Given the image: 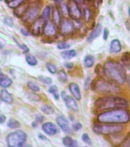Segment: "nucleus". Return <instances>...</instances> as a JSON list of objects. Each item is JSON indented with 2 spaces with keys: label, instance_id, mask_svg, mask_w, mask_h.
<instances>
[{
  "label": "nucleus",
  "instance_id": "nucleus-1",
  "mask_svg": "<svg viewBox=\"0 0 130 147\" xmlns=\"http://www.w3.org/2000/svg\"><path fill=\"white\" fill-rule=\"evenodd\" d=\"M103 74L106 78L114 81L120 86L124 85L126 82L127 74L124 65L113 60L106 61L103 64Z\"/></svg>",
  "mask_w": 130,
  "mask_h": 147
},
{
  "label": "nucleus",
  "instance_id": "nucleus-2",
  "mask_svg": "<svg viewBox=\"0 0 130 147\" xmlns=\"http://www.w3.org/2000/svg\"><path fill=\"white\" fill-rule=\"evenodd\" d=\"M100 123L126 124L130 121V112L127 108H117L100 112L96 117Z\"/></svg>",
  "mask_w": 130,
  "mask_h": 147
},
{
  "label": "nucleus",
  "instance_id": "nucleus-3",
  "mask_svg": "<svg viewBox=\"0 0 130 147\" xmlns=\"http://www.w3.org/2000/svg\"><path fill=\"white\" fill-rule=\"evenodd\" d=\"M129 106V104L126 99L117 96V94H106L98 97L94 103L95 109L99 113L117 108H128Z\"/></svg>",
  "mask_w": 130,
  "mask_h": 147
},
{
  "label": "nucleus",
  "instance_id": "nucleus-4",
  "mask_svg": "<svg viewBox=\"0 0 130 147\" xmlns=\"http://www.w3.org/2000/svg\"><path fill=\"white\" fill-rule=\"evenodd\" d=\"M120 85L107 78H99L92 81L91 89L96 93L104 94H119L122 90Z\"/></svg>",
  "mask_w": 130,
  "mask_h": 147
},
{
  "label": "nucleus",
  "instance_id": "nucleus-5",
  "mask_svg": "<svg viewBox=\"0 0 130 147\" xmlns=\"http://www.w3.org/2000/svg\"><path fill=\"white\" fill-rule=\"evenodd\" d=\"M124 126L122 124L95 123L93 126V131L96 134L102 136H111L123 132Z\"/></svg>",
  "mask_w": 130,
  "mask_h": 147
},
{
  "label": "nucleus",
  "instance_id": "nucleus-6",
  "mask_svg": "<svg viewBox=\"0 0 130 147\" xmlns=\"http://www.w3.org/2000/svg\"><path fill=\"white\" fill-rule=\"evenodd\" d=\"M27 140L26 133L22 130H16L7 136L6 141L10 147H20L24 146Z\"/></svg>",
  "mask_w": 130,
  "mask_h": 147
},
{
  "label": "nucleus",
  "instance_id": "nucleus-7",
  "mask_svg": "<svg viewBox=\"0 0 130 147\" xmlns=\"http://www.w3.org/2000/svg\"><path fill=\"white\" fill-rule=\"evenodd\" d=\"M39 11H40V8L38 5V4H30L27 10L23 14V16L21 17L25 22L32 23L34 22L36 20L38 16Z\"/></svg>",
  "mask_w": 130,
  "mask_h": 147
},
{
  "label": "nucleus",
  "instance_id": "nucleus-8",
  "mask_svg": "<svg viewBox=\"0 0 130 147\" xmlns=\"http://www.w3.org/2000/svg\"><path fill=\"white\" fill-rule=\"evenodd\" d=\"M61 96L63 100L64 101L66 107L69 110L73 112H77L79 110V107L77 103V100L73 96L68 95L65 91H62L61 93Z\"/></svg>",
  "mask_w": 130,
  "mask_h": 147
},
{
  "label": "nucleus",
  "instance_id": "nucleus-9",
  "mask_svg": "<svg viewBox=\"0 0 130 147\" xmlns=\"http://www.w3.org/2000/svg\"><path fill=\"white\" fill-rule=\"evenodd\" d=\"M60 30L63 35H70L73 34L75 30L74 23L68 18H64L60 25Z\"/></svg>",
  "mask_w": 130,
  "mask_h": 147
},
{
  "label": "nucleus",
  "instance_id": "nucleus-10",
  "mask_svg": "<svg viewBox=\"0 0 130 147\" xmlns=\"http://www.w3.org/2000/svg\"><path fill=\"white\" fill-rule=\"evenodd\" d=\"M56 123L63 133H66L67 135H71L73 133V129L72 127H71L69 121L65 117L61 116V115L57 116L56 117Z\"/></svg>",
  "mask_w": 130,
  "mask_h": 147
},
{
  "label": "nucleus",
  "instance_id": "nucleus-11",
  "mask_svg": "<svg viewBox=\"0 0 130 147\" xmlns=\"http://www.w3.org/2000/svg\"><path fill=\"white\" fill-rule=\"evenodd\" d=\"M46 21L42 18V16L39 17L34 21V22L32 23V28H31V31H32V34L35 36H38L43 32L44 27L45 25Z\"/></svg>",
  "mask_w": 130,
  "mask_h": 147
},
{
  "label": "nucleus",
  "instance_id": "nucleus-12",
  "mask_svg": "<svg viewBox=\"0 0 130 147\" xmlns=\"http://www.w3.org/2000/svg\"><path fill=\"white\" fill-rule=\"evenodd\" d=\"M68 5L70 7V17L76 21H80L83 17V13L77 3L71 0Z\"/></svg>",
  "mask_w": 130,
  "mask_h": 147
},
{
  "label": "nucleus",
  "instance_id": "nucleus-13",
  "mask_svg": "<svg viewBox=\"0 0 130 147\" xmlns=\"http://www.w3.org/2000/svg\"><path fill=\"white\" fill-rule=\"evenodd\" d=\"M43 34L48 38H54L57 35V26L52 21L46 22L45 25L44 27Z\"/></svg>",
  "mask_w": 130,
  "mask_h": 147
},
{
  "label": "nucleus",
  "instance_id": "nucleus-14",
  "mask_svg": "<svg viewBox=\"0 0 130 147\" xmlns=\"http://www.w3.org/2000/svg\"><path fill=\"white\" fill-rule=\"evenodd\" d=\"M41 129L48 136H55L58 133V127L52 122H46L41 126Z\"/></svg>",
  "mask_w": 130,
  "mask_h": 147
},
{
  "label": "nucleus",
  "instance_id": "nucleus-15",
  "mask_svg": "<svg viewBox=\"0 0 130 147\" xmlns=\"http://www.w3.org/2000/svg\"><path fill=\"white\" fill-rule=\"evenodd\" d=\"M102 32H103V27H102V25L99 23L95 26L93 31L90 32V34L88 35V37L87 38V41L88 42H92L100 35Z\"/></svg>",
  "mask_w": 130,
  "mask_h": 147
},
{
  "label": "nucleus",
  "instance_id": "nucleus-16",
  "mask_svg": "<svg viewBox=\"0 0 130 147\" xmlns=\"http://www.w3.org/2000/svg\"><path fill=\"white\" fill-rule=\"evenodd\" d=\"M69 90L71 92V94H72V96L77 100H80L82 98V95L80 93V87L76 83L72 82L69 84L68 86Z\"/></svg>",
  "mask_w": 130,
  "mask_h": 147
},
{
  "label": "nucleus",
  "instance_id": "nucleus-17",
  "mask_svg": "<svg viewBox=\"0 0 130 147\" xmlns=\"http://www.w3.org/2000/svg\"><path fill=\"white\" fill-rule=\"evenodd\" d=\"M122 45L119 39H113L110 42V51L112 54H117L122 51Z\"/></svg>",
  "mask_w": 130,
  "mask_h": 147
},
{
  "label": "nucleus",
  "instance_id": "nucleus-18",
  "mask_svg": "<svg viewBox=\"0 0 130 147\" xmlns=\"http://www.w3.org/2000/svg\"><path fill=\"white\" fill-rule=\"evenodd\" d=\"M52 22L55 24L57 27H60V25L61 24L62 18H61V13L58 8H55L52 11Z\"/></svg>",
  "mask_w": 130,
  "mask_h": 147
},
{
  "label": "nucleus",
  "instance_id": "nucleus-19",
  "mask_svg": "<svg viewBox=\"0 0 130 147\" xmlns=\"http://www.w3.org/2000/svg\"><path fill=\"white\" fill-rule=\"evenodd\" d=\"M12 84V80L8 76L2 74V70L0 69V86L3 88H7L10 87Z\"/></svg>",
  "mask_w": 130,
  "mask_h": 147
},
{
  "label": "nucleus",
  "instance_id": "nucleus-20",
  "mask_svg": "<svg viewBox=\"0 0 130 147\" xmlns=\"http://www.w3.org/2000/svg\"><path fill=\"white\" fill-rule=\"evenodd\" d=\"M30 3L29 2H26L25 1V2H23L22 4L20 5L19 6L17 7L15 10V15L17 17H22L23 16V14L25 13V11L27 10V9L29 6Z\"/></svg>",
  "mask_w": 130,
  "mask_h": 147
},
{
  "label": "nucleus",
  "instance_id": "nucleus-21",
  "mask_svg": "<svg viewBox=\"0 0 130 147\" xmlns=\"http://www.w3.org/2000/svg\"><path fill=\"white\" fill-rule=\"evenodd\" d=\"M62 142L64 146L67 147H75L77 146V140H73V138L69 136H66L62 139Z\"/></svg>",
  "mask_w": 130,
  "mask_h": 147
},
{
  "label": "nucleus",
  "instance_id": "nucleus-22",
  "mask_svg": "<svg viewBox=\"0 0 130 147\" xmlns=\"http://www.w3.org/2000/svg\"><path fill=\"white\" fill-rule=\"evenodd\" d=\"M77 51L74 49H69V50H64L61 54V56L64 60H71L76 57Z\"/></svg>",
  "mask_w": 130,
  "mask_h": 147
},
{
  "label": "nucleus",
  "instance_id": "nucleus-23",
  "mask_svg": "<svg viewBox=\"0 0 130 147\" xmlns=\"http://www.w3.org/2000/svg\"><path fill=\"white\" fill-rule=\"evenodd\" d=\"M0 96H1V99L2 100L4 101L5 103H9V104H11L13 102V98H12V96L11 94H9V92L7 91L6 90L3 89L1 90V93H0Z\"/></svg>",
  "mask_w": 130,
  "mask_h": 147
},
{
  "label": "nucleus",
  "instance_id": "nucleus-24",
  "mask_svg": "<svg viewBox=\"0 0 130 147\" xmlns=\"http://www.w3.org/2000/svg\"><path fill=\"white\" fill-rule=\"evenodd\" d=\"M60 9H61V13L64 18H68L70 17V7L69 5L66 2H62L60 4Z\"/></svg>",
  "mask_w": 130,
  "mask_h": 147
},
{
  "label": "nucleus",
  "instance_id": "nucleus-25",
  "mask_svg": "<svg viewBox=\"0 0 130 147\" xmlns=\"http://www.w3.org/2000/svg\"><path fill=\"white\" fill-rule=\"evenodd\" d=\"M94 61H95V58L93 55H88L85 56L84 58V64L85 67H87V68H90L94 66Z\"/></svg>",
  "mask_w": 130,
  "mask_h": 147
},
{
  "label": "nucleus",
  "instance_id": "nucleus-26",
  "mask_svg": "<svg viewBox=\"0 0 130 147\" xmlns=\"http://www.w3.org/2000/svg\"><path fill=\"white\" fill-rule=\"evenodd\" d=\"M41 110L47 115H51L55 113V109L53 108L52 106L48 105V104H44L41 107Z\"/></svg>",
  "mask_w": 130,
  "mask_h": 147
},
{
  "label": "nucleus",
  "instance_id": "nucleus-27",
  "mask_svg": "<svg viewBox=\"0 0 130 147\" xmlns=\"http://www.w3.org/2000/svg\"><path fill=\"white\" fill-rule=\"evenodd\" d=\"M92 11L91 9H90L89 7H86L84 9V12H83V17L84 18V20L86 22H90L92 18Z\"/></svg>",
  "mask_w": 130,
  "mask_h": 147
},
{
  "label": "nucleus",
  "instance_id": "nucleus-28",
  "mask_svg": "<svg viewBox=\"0 0 130 147\" xmlns=\"http://www.w3.org/2000/svg\"><path fill=\"white\" fill-rule=\"evenodd\" d=\"M51 13V7L50 5H47V6H45V8L43 9L42 13H41V16H42V18H43L46 22H48V21H49V18H50Z\"/></svg>",
  "mask_w": 130,
  "mask_h": 147
},
{
  "label": "nucleus",
  "instance_id": "nucleus-29",
  "mask_svg": "<svg viewBox=\"0 0 130 147\" xmlns=\"http://www.w3.org/2000/svg\"><path fill=\"white\" fill-rule=\"evenodd\" d=\"M67 74L64 70H60L57 72V79L59 80L60 82L65 83L67 81Z\"/></svg>",
  "mask_w": 130,
  "mask_h": 147
},
{
  "label": "nucleus",
  "instance_id": "nucleus-30",
  "mask_svg": "<svg viewBox=\"0 0 130 147\" xmlns=\"http://www.w3.org/2000/svg\"><path fill=\"white\" fill-rule=\"evenodd\" d=\"M25 60H26V62L29 64L30 66H35L38 64V60L36 59V57L32 55H26Z\"/></svg>",
  "mask_w": 130,
  "mask_h": 147
},
{
  "label": "nucleus",
  "instance_id": "nucleus-31",
  "mask_svg": "<svg viewBox=\"0 0 130 147\" xmlns=\"http://www.w3.org/2000/svg\"><path fill=\"white\" fill-rule=\"evenodd\" d=\"M46 68L51 74H55L57 72V67L55 64H53L51 62H48L46 63Z\"/></svg>",
  "mask_w": 130,
  "mask_h": 147
},
{
  "label": "nucleus",
  "instance_id": "nucleus-32",
  "mask_svg": "<svg viewBox=\"0 0 130 147\" xmlns=\"http://www.w3.org/2000/svg\"><path fill=\"white\" fill-rule=\"evenodd\" d=\"M26 0H10L8 2L9 7L11 8V9H16L17 7H18L20 5H22L23 2H25Z\"/></svg>",
  "mask_w": 130,
  "mask_h": 147
},
{
  "label": "nucleus",
  "instance_id": "nucleus-33",
  "mask_svg": "<svg viewBox=\"0 0 130 147\" xmlns=\"http://www.w3.org/2000/svg\"><path fill=\"white\" fill-rule=\"evenodd\" d=\"M27 87L29 88L33 92H39L40 91V87L36 83L34 82V81H28L27 82Z\"/></svg>",
  "mask_w": 130,
  "mask_h": 147
},
{
  "label": "nucleus",
  "instance_id": "nucleus-34",
  "mask_svg": "<svg viewBox=\"0 0 130 147\" xmlns=\"http://www.w3.org/2000/svg\"><path fill=\"white\" fill-rule=\"evenodd\" d=\"M7 126L11 129H18L20 127V123H19L18 120H16V119L11 118V119H9V122H8Z\"/></svg>",
  "mask_w": 130,
  "mask_h": 147
},
{
  "label": "nucleus",
  "instance_id": "nucleus-35",
  "mask_svg": "<svg viewBox=\"0 0 130 147\" xmlns=\"http://www.w3.org/2000/svg\"><path fill=\"white\" fill-rule=\"evenodd\" d=\"M121 61L122 64L125 65H129L130 62V53L129 52H125L121 57Z\"/></svg>",
  "mask_w": 130,
  "mask_h": 147
},
{
  "label": "nucleus",
  "instance_id": "nucleus-36",
  "mask_svg": "<svg viewBox=\"0 0 130 147\" xmlns=\"http://www.w3.org/2000/svg\"><path fill=\"white\" fill-rule=\"evenodd\" d=\"M28 97L29 100L32 101H35V102H38V101L41 100V96H39L38 94H36V92H31V93H28Z\"/></svg>",
  "mask_w": 130,
  "mask_h": 147
},
{
  "label": "nucleus",
  "instance_id": "nucleus-37",
  "mask_svg": "<svg viewBox=\"0 0 130 147\" xmlns=\"http://www.w3.org/2000/svg\"><path fill=\"white\" fill-rule=\"evenodd\" d=\"M81 139H82V141L84 142L85 144L88 145V146H91L92 145L91 139L90 137V136L88 133H83L82 136H81Z\"/></svg>",
  "mask_w": 130,
  "mask_h": 147
},
{
  "label": "nucleus",
  "instance_id": "nucleus-38",
  "mask_svg": "<svg viewBox=\"0 0 130 147\" xmlns=\"http://www.w3.org/2000/svg\"><path fill=\"white\" fill-rule=\"evenodd\" d=\"M57 48L58 50H65V49H68L71 48V45L67 43L65 41H61L57 45Z\"/></svg>",
  "mask_w": 130,
  "mask_h": 147
},
{
  "label": "nucleus",
  "instance_id": "nucleus-39",
  "mask_svg": "<svg viewBox=\"0 0 130 147\" xmlns=\"http://www.w3.org/2000/svg\"><path fill=\"white\" fill-rule=\"evenodd\" d=\"M38 79L41 80V82L44 83V84H45L50 85L51 84V83H52V79L49 77H44V76H39Z\"/></svg>",
  "mask_w": 130,
  "mask_h": 147
},
{
  "label": "nucleus",
  "instance_id": "nucleus-40",
  "mask_svg": "<svg viewBox=\"0 0 130 147\" xmlns=\"http://www.w3.org/2000/svg\"><path fill=\"white\" fill-rule=\"evenodd\" d=\"M13 40L15 41V43L17 44V45H18V47H19V48H21V49H22V51H23V53H28V51H29V48H28L27 46L25 45H21L20 43H18V41H17V40H16L15 38H13Z\"/></svg>",
  "mask_w": 130,
  "mask_h": 147
},
{
  "label": "nucleus",
  "instance_id": "nucleus-41",
  "mask_svg": "<svg viewBox=\"0 0 130 147\" xmlns=\"http://www.w3.org/2000/svg\"><path fill=\"white\" fill-rule=\"evenodd\" d=\"M83 128V125L80 122H77V123H74L72 125V129H73V131L75 132H78V131L81 130Z\"/></svg>",
  "mask_w": 130,
  "mask_h": 147
},
{
  "label": "nucleus",
  "instance_id": "nucleus-42",
  "mask_svg": "<svg viewBox=\"0 0 130 147\" xmlns=\"http://www.w3.org/2000/svg\"><path fill=\"white\" fill-rule=\"evenodd\" d=\"M92 84V80H91V77L88 76L86 80L84 81V89L85 90H88L90 87H91Z\"/></svg>",
  "mask_w": 130,
  "mask_h": 147
},
{
  "label": "nucleus",
  "instance_id": "nucleus-43",
  "mask_svg": "<svg viewBox=\"0 0 130 147\" xmlns=\"http://www.w3.org/2000/svg\"><path fill=\"white\" fill-rule=\"evenodd\" d=\"M4 23L8 26H10V27H13L14 25V22L13 19L11 18V17H5L3 20Z\"/></svg>",
  "mask_w": 130,
  "mask_h": 147
},
{
  "label": "nucleus",
  "instance_id": "nucleus-44",
  "mask_svg": "<svg viewBox=\"0 0 130 147\" xmlns=\"http://www.w3.org/2000/svg\"><path fill=\"white\" fill-rule=\"evenodd\" d=\"M120 146L124 147H130V135H129L125 140H123Z\"/></svg>",
  "mask_w": 130,
  "mask_h": 147
},
{
  "label": "nucleus",
  "instance_id": "nucleus-45",
  "mask_svg": "<svg viewBox=\"0 0 130 147\" xmlns=\"http://www.w3.org/2000/svg\"><path fill=\"white\" fill-rule=\"evenodd\" d=\"M48 92L51 94H57V92H58V87L56 85H51L48 88Z\"/></svg>",
  "mask_w": 130,
  "mask_h": 147
},
{
  "label": "nucleus",
  "instance_id": "nucleus-46",
  "mask_svg": "<svg viewBox=\"0 0 130 147\" xmlns=\"http://www.w3.org/2000/svg\"><path fill=\"white\" fill-rule=\"evenodd\" d=\"M64 67L65 68L68 69V70H71L74 67V64L73 62H70V61H65L64 63Z\"/></svg>",
  "mask_w": 130,
  "mask_h": 147
},
{
  "label": "nucleus",
  "instance_id": "nucleus-47",
  "mask_svg": "<svg viewBox=\"0 0 130 147\" xmlns=\"http://www.w3.org/2000/svg\"><path fill=\"white\" fill-rule=\"evenodd\" d=\"M109 34H110V32H109V30L105 28L104 29H103V40H105L106 41L108 39V37H109Z\"/></svg>",
  "mask_w": 130,
  "mask_h": 147
},
{
  "label": "nucleus",
  "instance_id": "nucleus-48",
  "mask_svg": "<svg viewBox=\"0 0 130 147\" xmlns=\"http://www.w3.org/2000/svg\"><path fill=\"white\" fill-rule=\"evenodd\" d=\"M44 120V117L42 115L37 114L35 116V121L38 122V123H42Z\"/></svg>",
  "mask_w": 130,
  "mask_h": 147
},
{
  "label": "nucleus",
  "instance_id": "nucleus-49",
  "mask_svg": "<svg viewBox=\"0 0 130 147\" xmlns=\"http://www.w3.org/2000/svg\"><path fill=\"white\" fill-rule=\"evenodd\" d=\"M21 31V33L23 34V35H25V36H28L29 35V32L28 31L27 29H25V28H22L20 29Z\"/></svg>",
  "mask_w": 130,
  "mask_h": 147
},
{
  "label": "nucleus",
  "instance_id": "nucleus-50",
  "mask_svg": "<svg viewBox=\"0 0 130 147\" xmlns=\"http://www.w3.org/2000/svg\"><path fill=\"white\" fill-rule=\"evenodd\" d=\"M38 138L40 140H43V141H48V139L45 136L42 135V134H38Z\"/></svg>",
  "mask_w": 130,
  "mask_h": 147
},
{
  "label": "nucleus",
  "instance_id": "nucleus-51",
  "mask_svg": "<svg viewBox=\"0 0 130 147\" xmlns=\"http://www.w3.org/2000/svg\"><path fill=\"white\" fill-rule=\"evenodd\" d=\"M6 119V117L5 115H0V124L3 123Z\"/></svg>",
  "mask_w": 130,
  "mask_h": 147
},
{
  "label": "nucleus",
  "instance_id": "nucleus-52",
  "mask_svg": "<svg viewBox=\"0 0 130 147\" xmlns=\"http://www.w3.org/2000/svg\"><path fill=\"white\" fill-rule=\"evenodd\" d=\"M129 74L127 75V78H126V82L128 84V86L130 88V62H129Z\"/></svg>",
  "mask_w": 130,
  "mask_h": 147
},
{
  "label": "nucleus",
  "instance_id": "nucleus-53",
  "mask_svg": "<svg viewBox=\"0 0 130 147\" xmlns=\"http://www.w3.org/2000/svg\"><path fill=\"white\" fill-rule=\"evenodd\" d=\"M73 1H74L78 5H84L86 2V0H73Z\"/></svg>",
  "mask_w": 130,
  "mask_h": 147
},
{
  "label": "nucleus",
  "instance_id": "nucleus-54",
  "mask_svg": "<svg viewBox=\"0 0 130 147\" xmlns=\"http://www.w3.org/2000/svg\"><path fill=\"white\" fill-rule=\"evenodd\" d=\"M5 45V41H2L1 39H0V49H2L3 47Z\"/></svg>",
  "mask_w": 130,
  "mask_h": 147
},
{
  "label": "nucleus",
  "instance_id": "nucleus-55",
  "mask_svg": "<svg viewBox=\"0 0 130 147\" xmlns=\"http://www.w3.org/2000/svg\"><path fill=\"white\" fill-rule=\"evenodd\" d=\"M38 122H36V121L33 122V123H32V127H34V128H35V127H37V126H38Z\"/></svg>",
  "mask_w": 130,
  "mask_h": 147
},
{
  "label": "nucleus",
  "instance_id": "nucleus-56",
  "mask_svg": "<svg viewBox=\"0 0 130 147\" xmlns=\"http://www.w3.org/2000/svg\"><path fill=\"white\" fill-rule=\"evenodd\" d=\"M54 2H55V4L60 5L62 2H63V1H62V0H54Z\"/></svg>",
  "mask_w": 130,
  "mask_h": 147
},
{
  "label": "nucleus",
  "instance_id": "nucleus-57",
  "mask_svg": "<svg viewBox=\"0 0 130 147\" xmlns=\"http://www.w3.org/2000/svg\"><path fill=\"white\" fill-rule=\"evenodd\" d=\"M53 95H54V96H55V100H58V99H59V94H53Z\"/></svg>",
  "mask_w": 130,
  "mask_h": 147
},
{
  "label": "nucleus",
  "instance_id": "nucleus-58",
  "mask_svg": "<svg viewBox=\"0 0 130 147\" xmlns=\"http://www.w3.org/2000/svg\"><path fill=\"white\" fill-rule=\"evenodd\" d=\"M128 14H129V19H130V6L129 7V9H128Z\"/></svg>",
  "mask_w": 130,
  "mask_h": 147
},
{
  "label": "nucleus",
  "instance_id": "nucleus-59",
  "mask_svg": "<svg viewBox=\"0 0 130 147\" xmlns=\"http://www.w3.org/2000/svg\"><path fill=\"white\" fill-rule=\"evenodd\" d=\"M0 1H2V0H0Z\"/></svg>",
  "mask_w": 130,
  "mask_h": 147
}]
</instances>
